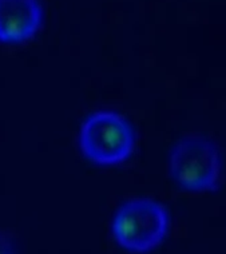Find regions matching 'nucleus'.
Segmentation results:
<instances>
[{
	"mask_svg": "<svg viewBox=\"0 0 226 254\" xmlns=\"http://www.w3.org/2000/svg\"><path fill=\"white\" fill-rule=\"evenodd\" d=\"M222 154L212 139L188 135L171 148L169 171L177 185L188 191H214L221 183Z\"/></svg>",
	"mask_w": 226,
	"mask_h": 254,
	"instance_id": "f257e3e1",
	"label": "nucleus"
},
{
	"mask_svg": "<svg viewBox=\"0 0 226 254\" xmlns=\"http://www.w3.org/2000/svg\"><path fill=\"white\" fill-rule=\"evenodd\" d=\"M170 226L163 205L149 198L123 203L113 218L111 229L116 244L131 253H148L166 238Z\"/></svg>",
	"mask_w": 226,
	"mask_h": 254,
	"instance_id": "f03ea898",
	"label": "nucleus"
},
{
	"mask_svg": "<svg viewBox=\"0 0 226 254\" xmlns=\"http://www.w3.org/2000/svg\"><path fill=\"white\" fill-rule=\"evenodd\" d=\"M79 146L84 157L95 165H119L134 151V130L118 112L97 111L80 127Z\"/></svg>",
	"mask_w": 226,
	"mask_h": 254,
	"instance_id": "7ed1b4c3",
	"label": "nucleus"
},
{
	"mask_svg": "<svg viewBox=\"0 0 226 254\" xmlns=\"http://www.w3.org/2000/svg\"><path fill=\"white\" fill-rule=\"evenodd\" d=\"M42 23L39 0H0V43L27 42L39 33Z\"/></svg>",
	"mask_w": 226,
	"mask_h": 254,
	"instance_id": "20e7f679",
	"label": "nucleus"
},
{
	"mask_svg": "<svg viewBox=\"0 0 226 254\" xmlns=\"http://www.w3.org/2000/svg\"><path fill=\"white\" fill-rule=\"evenodd\" d=\"M0 254H15V249L12 242L4 234L0 233Z\"/></svg>",
	"mask_w": 226,
	"mask_h": 254,
	"instance_id": "39448f33",
	"label": "nucleus"
}]
</instances>
